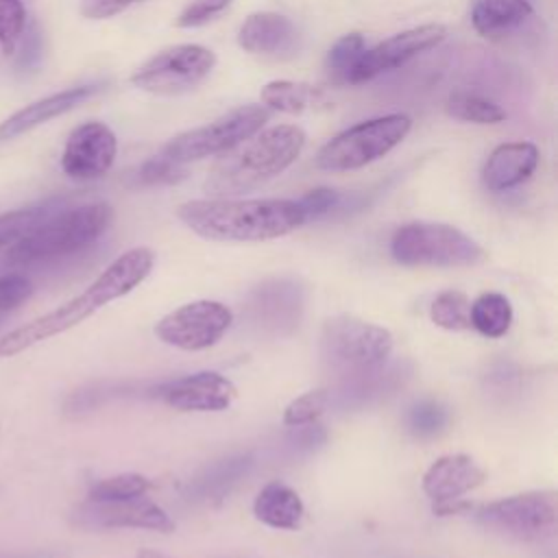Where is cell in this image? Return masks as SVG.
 Here are the masks:
<instances>
[{"mask_svg":"<svg viewBox=\"0 0 558 558\" xmlns=\"http://www.w3.org/2000/svg\"><path fill=\"white\" fill-rule=\"evenodd\" d=\"M268 120V109L262 105H242L216 118L209 124L174 135L161 155L174 163H190L196 159L214 157L233 150L248 137L257 135Z\"/></svg>","mask_w":558,"mask_h":558,"instance_id":"obj_8","label":"cell"},{"mask_svg":"<svg viewBox=\"0 0 558 558\" xmlns=\"http://www.w3.org/2000/svg\"><path fill=\"white\" fill-rule=\"evenodd\" d=\"M59 205H61L59 201H46L41 205L0 214V251L7 248L9 244H13L17 238H22L28 229H33L41 218H46Z\"/></svg>","mask_w":558,"mask_h":558,"instance_id":"obj_31","label":"cell"},{"mask_svg":"<svg viewBox=\"0 0 558 558\" xmlns=\"http://www.w3.org/2000/svg\"><path fill=\"white\" fill-rule=\"evenodd\" d=\"M364 50H366V44H364V37L360 33L342 35L329 48V52L325 57V70H327L329 78L338 85H347Z\"/></svg>","mask_w":558,"mask_h":558,"instance_id":"obj_27","label":"cell"},{"mask_svg":"<svg viewBox=\"0 0 558 558\" xmlns=\"http://www.w3.org/2000/svg\"><path fill=\"white\" fill-rule=\"evenodd\" d=\"M177 218L196 235L216 242H266L307 222L292 198H196L181 203Z\"/></svg>","mask_w":558,"mask_h":558,"instance_id":"obj_2","label":"cell"},{"mask_svg":"<svg viewBox=\"0 0 558 558\" xmlns=\"http://www.w3.org/2000/svg\"><path fill=\"white\" fill-rule=\"evenodd\" d=\"M408 371H403V364L395 366H379L371 373L351 377V379H340V403L342 405H364L375 399H381L390 395L395 388L403 386L408 379Z\"/></svg>","mask_w":558,"mask_h":558,"instance_id":"obj_23","label":"cell"},{"mask_svg":"<svg viewBox=\"0 0 558 558\" xmlns=\"http://www.w3.org/2000/svg\"><path fill=\"white\" fill-rule=\"evenodd\" d=\"M408 429L412 436L416 438H432L436 434H440L447 423H449V410L434 399H423L416 401L410 410H408Z\"/></svg>","mask_w":558,"mask_h":558,"instance_id":"obj_32","label":"cell"},{"mask_svg":"<svg viewBox=\"0 0 558 558\" xmlns=\"http://www.w3.org/2000/svg\"><path fill=\"white\" fill-rule=\"evenodd\" d=\"M137 558H172V556H168V554H163V551H159V549L144 547V549L137 551Z\"/></svg>","mask_w":558,"mask_h":558,"instance_id":"obj_42","label":"cell"},{"mask_svg":"<svg viewBox=\"0 0 558 558\" xmlns=\"http://www.w3.org/2000/svg\"><path fill=\"white\" fill-rule=\"evenodd\" d=\"M392 333L355 316H333L320 333V357L340 379H351L384 366L392 353Z\"/></svg>","mask_w":558,"mask_h":558,"instance_id":"obj_5","label":"cell"},{"mask_svg":"<svg viewBox=\"0 0 558 558\" xmlns=\"http://www.w3.org/2000/svg\"><path fill=\"white\" fill-rule=\"evenodd\" d=\"M340 203H342V194L333 187H316V190H310L305 196L299 198V205L305 214V220L323 218V216L331 214L333 209H338Z\"/></svg>","mask_w":558,"mask_h":558,"instance_id":"obj_38","label":"cell"},{"mask_svg":"<svg viewBox=\"0 0 558 558\" xmlns=\"http://www.w3.org/2000/svg\"><path fill=\"white\" fill-rule=\"evenodd\" d=\"M253 514L268 527L296 530L303 523L305 506L294 488L283 482H268L253 501Z\"/></svg>","mask_w":558,"mask_h":558,"instance_id":"obj_21","label":"cell"},{"mask_svg":"<svg viewBox=\"0 0 558 558\" xmlns=\"http://www.w3.org/2000/svg\"><path fill=\"white\" fill-rule=\"evenodd\" d=\"M471 327L484 338H501L512 325V305L501 292H484L471 303Z\"/></svg>","mask_w":558,"mask_h":558,"instance_id":"obj_25","label":"cell"},{"mask_svg":"<svg viewBox=\"0 0 558 558\" xmlns=\"http://www.w3.org/2000/svg\"><path fill=\"white\" fill-rule=\"evenodd\" d=\"M113 209L109 203H85L76 207L59 205L33 229L7 246L0 259V272H17L48 262L63 259L92 246L111 225Z\"/></svg>","mask_w":558,"mask_h":558,"instance_id":"obj_3","label":"cell"},{"mask_svg":"<svg viewBox=\"0 0 558 558\" xmlns=\"http://www.w3.org/2000/svg\"><path fill=\"white\" fill-rule=\"evenodd\" d=\"M259 98L266 109H275L281 113H303L331 105L323 89L296 81H270L262 87Z\"/></svg>","mask_w":558,"mask_h":558,"instance_id":"obj_24","label":"cell"},{"mask_svg":"<svg viewBox=\"0 0 558 558\" xmlns=\"http://www.w3.org/2000/svg\"><path fill=\"white\" fill-rule=\"evenodd\" d=\"M447 37V28L442 24H421L397 33L373 48H366L349 78V85L366 83L384 72L397 70L421 52L436 48Z\"/></svg>","mask_w":558,"mask_h":558,"instance_id":"obj_13","label":"cell"},{"mask_svg":"<svg viewBox=\"0 0 558 558\" xmlns=\"http://www.w3.org/2000/svg\"><path fill=\"white\" fill-rule=\"evenodd\" d=\"M471 301L460 290L440 292L429 305V318L436 327L447 331H464L471 327Z\"/></svg>","mask_w":558,"mask_h":558,"instance_id":"obj_28","label":"cell"},{"mask_svg":"<svg viewBox=\"0 0 558 558\" xmlns=\"http://www.w3.org/2000/svg\"><path fill=\"white\" fill-rule=\"evenodd\" d=\"M473 506L469 501L460 499H451V501H436L432 504V512L438 517H449V514H462V512H471Z\"/></svg>","mask_w":558,"mask_h":558,"instance_id":"obj_41","label":"cell"},{"mask_svg":"<svg viewBox=\"0 0 558 558\" xmlns=\"http://www.w3.org/2000/svg\"><path fill=\"white\" fill-rule=\"evenodd\" d=\"M532 13L530 0H473L471 24L480 35L497 37L514 31Z\"/></svg>","mask_w":558,"mask_h":558,"instance_id":"obj_22","label":"cell"},{"mask_svg":"<svg viewBox=\"0 0 558 558\" xmlns=\"http://www.w3.org/2000/svg\"><path fill=\"white\" fill-rule=\"evenodd\" d=\"M329 401H331V397L327 390H310V392L292 399L283 410V425L301 427V425L316 423L325 414Z\"/></svg>","mask_w":558,"mask_h":558,"instance_id":"obj_33","label":"cell"},{"mask_svg":"<svg viewBox=\"0 0 558 558\" xmlns=\"http://www.w3.org/2000/svg\"><path fill=\"white\" fill-rule=\"evenodd\" d=\"M305 146V131L296 124H277L262 131L244 148L220 159L205 181L216 196L242 194L288 170Z\"/></svg>","mask_w":558,"mask_h":558,"instance_id":"obj_4","label":"cell"},{"mask_svg":"<svg viewBox=\"0 0 558 558\" xmlns=\"http://www.w3.org/2000/svg\"><path fill=\"white\" fill-rule=\"evenodd\" d=\"M102 89L100 83H89V85H76L57 94H50L41 100H35L31 105H26L24 109L15 111L13 116H9L4 122H0V142L4 140H13L39 124H46L48 120L63 116L68 111H72L74 107H78L83 100L92 98L94 94H98Z\"/></svg>","mask_w":558,"mask_h":558,"instance_id":"obj_19","label":"cell"},{"mask_svg":"<svg viewBox=\"0 0 558 558\" xmlns=\"http://www.w3.org/2000/svg\"><path fill=\"white\" fill-rule=\"evenodd\" d=\"M148 490H150L148 477L140 473H120V475L96 482L87 493V501H122V499L142 497Z\"/></svg>","mask_w":558,"mask_h":558,"instance_id":"obj_30","label":"cell"},{"mask_svg":"<svg viewBox=\"0 0 558 558\" xmlns=\"http://www.w3.org/2000/svg\"><path fill=\"white\" fill-rule=\"evenodd\" d=\"M410 129L412 118L405 113H388L357 122L320 146L316 166L329 172L364 168L399 146Z\"/></svg>","mask_w":558,"mask_h":558,"instance_id":"obj_7","label":"cell"},{"mask_svg":"<svg viewBox=\"0 0 558 558\" xmlns=\"http://www.w3.org/2000/svg\"><path fill=\"white\" fill-rule=\"evenodd\" d=\"M185 168L181 163H174L166 159L163 155H155L146 159L137 170V183L140 185H170L185 179Z\"/></svg>","mask_w":558,"mask_h":558,"instance_id":"obj_35","label":"cell"},{"mask_svg":"<svg viewBox=\"0 0 558 558\" xmlns=\"http://www.w3.org/2000/svg\"><path fill=\"white\" fill-rule=\"evenodd\" d=\"M303 307V288L294 279L272 277L251 290L244 305V316L259 333L281 338L299 327Z\"/></svg>","mask_w":558,"mask_h":558,"instance_id":"obj_12","label":"cell"},{"mask_svg":"<svg viewBox=\"0 0 558 558\" xmlns=\"http://www.w3.org/2000/svg\"><path fill=\"white\" fill-rule=\"evenodd\" d=\"M26 9L22 0H0V50L11 54L24 35Z\"/></svg>","mask_w":558,"mask_h":558,"instance_id":"obj_34","label":"cell"},{"mask_svg":"<svg viewBox=\"0 0 558 558\" xmlns=\"http://www.w3.org/2000/svg\"><path fill=\"white\" fill-rule=\"evenodd\" d=\"M296 37L299 33L292 20L272 11L251 13L238 31L240 48L253 54L288 52L294 48Z\"/></svg>","mask_w":558,"mask_h":558,"instance_id":"obj_20","label":"cell"},{"mask_svg":"<svg viewBox=\"0 0 558 558\" xmlns=\"http://www.w3.org/2000/svg\"><path fill=\"white\" fill-rule=\"evenodd\" d=\"M157 395L166 405L181 412H222L235 401L238 388L216 371H198L166 381Z\"/></svg>","mask_w":558,"mask_h":558,"instance_id":"obj_15","label":"cell"},{"mask_svg":"<svg viewBox=\"0 0 558 558\" xmlns=\"http://www.w3.org/2000/svg\"><path fill=\"white\" fill-rule=\"evenodd\" d=\"M484 469L466 453H447L434 460L423 473V493L436 501L460 499L484 482Z\"/></svg>","mask_w":558,"mask_h":558,"instance_id":"obj_17","label":"cell"},{"mask_svg":"<svg viewBox=\"0 0 558 558\" xmlns=\"http://www.w3.org/2000/svg\"><path fill=\"white\" fill-rule=\"evenodd\" d=\"M233 312L211 299H198L168 312L155 325V336L181 351H203L214 347L231 327Z\"/></svg>","mask_w":558,"mask_h":558,"instance_id":"obj_11","label":"cell"},{"mask_svg":"<svg viewBox=\"0 0 558 558\" xmlns=\"http://www.w3.org/2000/svg\"><path fill=\"white\" fill-rule=\"evenodd\" d=\"M153 266L155 253L148 246H135L124 251L81 294L65 301L57 310L4 333L0 338V357H13L52 336H59L81 325L107 303L122 299L124 294L135 290L150 275Z\"/></svg>","mask_w":558,"mask_h":558,"instance_id":"obj_1","label":"cell"},{"mask_svg":"<svg viewBox=\"0 0 558 558\" xmlns=\"http://www.w3.org/2000/svg\"><path fill=\"white\" fill-rule=\"evenodd\" d=\"M248 466H251L248 456L222 460L220 464L207 469L205 475H201L194 484H190V493L203 499L211 495H222L225 490H229L231 484H235L248 471Z\"/></svg>","mask_w":558,"mask_h":558,"instance_id":"obj_29","label":"cell"},{"mask_svg":"<svg viewBox=\"0 0 558 558\" xmlns=\"http://www.w3.org/2000/svg\"><path fill=\"white\" fill-rule=\"evenodd\" d=\"M538 166V148L532 142L499 144L482 166V183L490 192H506L525 183Z\"/></svg>","mask_w":558,"mask_h":558,"instance_id":"obj_18","label":"cell"},{"mask_svg":"<svg viewBox=\"0 0 558 558\" xmlns=\"http://www.w3.org/2000/svg\"><path fill=\"white\" fill-rule=\"evenodd\" d=\"M118 140L102 122H85L76 126L63 148L61 168L70 179L92 181L109 172L116 161Z\"/></svg>","mask_w":558,"mask_h":558,"instance_id":"obj_14","label":"cell"},{"mask_svg":"<svg viewBox=\"0 0 558 558\" xmlns=\"http://www.w3.org/2000/svg\"><path fill=\"white\" fill-rule=\"evenodd\" d=\"M390 255L397 264L418 268L475 266L486 253L464 231L442 222H408L390 238Z\"/></svg>","mask_w":558,"mask_h":558,"instance_id":"obj_6","label":"cell"},{"mask_svg":"<svg viewBox=\"0 0 558 558\" xmlns=\"http://www.w3.org/2000/svg\"><path fill=\"white\" fill-rule=\"evenodd\" d=\"M81 521L96 527H137L155 532H172V517L150 499L133 497L122 501H87L81 508Z\"/></svg>","mask_w":558,"mask_h":558,"instance_id":"obj_16","label":"cell"},{"mask_svg":"<svg viewBox=\"0 0 558 558\" xmlns=\"http://www.w3.org/2000/svg\"><path fill=\"white\" fill-rule=\"evenodd\" d=\"M216 65V54L201 44H177L144 61L131 83L148 94L179 96L201 85Z\"/></svg>","mask_w":558,"mask_h":558,"instance_id":"obj_9","label":"cell"},{"mask_svg":"<svg viewBox=\"0 0 558 558\" xmlns=\"http://www.w3.org/2000/svg\"><path fill=\"white\" fill-rule=\"evenodd\" d=\"M33 294V283L22 272H0V320L26 303Z\"/></svg>","mask_w":558,"mask_h":558,"instance_id":"obj_36","label":"cell"},{"mask_svg":"<svg viewBox=\"0 0 558 558\" xmlns=\"http://www.w3.org/2000/svg\"><path fill=\"white\" fill-rule=\"evenodd\" d=\"M137 2L144 0H81V15L87 20H107Z\"/></svg>","mask_w":558,"mask_h":558,"instance_id":"obj_39","label":"cell"},{"mask_svg":"<svg viewBox=\"0 0 558 558\" xmlns=\"http://www.w3.org/2000/svg\"><path fill=\"white\" fill-rule=\"evenodd\" d=\"M445 111L462 122L473 124H497L506 120V111L490 98H484L475 92H453L445 100Z\"/></svg>","mask_w":558,"mask_h":558,"instance_id":"obj_26","label":"cell"},{"mask_svg":"<svg viewBox=\"0 0 558 558\" xmlns=\"http://www.w3.org/2000/svg\"><path fill=\"white\" fill-rule=\"evenodd\" d=\"M39 59H41V35H39L37 26L33 24L31 31L26 33V39H24V46H22L17 63L22 68H35L39 63Z\"/></svg>","mask_w":558,"mask_h":558,"instance_id":"obj_40","label":"cell"},{"mask_svg":"<svg viewBox=\"0 0 558 558\" xmlns=\"http://www.w3.org/2000/svg\"><path fill=\"white\" fill-rule=\"evenodd\" d=\"M556 493L530 490L510 495L475 510V519L497 532L519 541H536L554 534L556 530Z\"/></svg>","mask_w":558,"mask_h":558,"instance_id":"obj_10","label":"cell"},{"mask_svg":"<svg viewBox=\"0 0 558 558\" xmlns=\"http://www.w3.org/2000/svg\"><path fill=\"white\" fill-rule=\"evenodd\" d=\"M229 4H231V0H190L183 7V11L179 13L174 24L179 28L203 26V24L211 22L216 15H220Z\"/></svg>","mask_w":558,"mask_h":558,"instance_id":"obj_37","label":"cell"}]
</instances>
